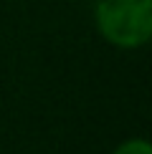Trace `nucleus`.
Segmentation results:
<instances>
[{
    "label": "nucleus",
    "instance_id": "f257e3e1",
    "mask_svg": "<svg viewBox=\"0 0 152 154\" xmlns=\"http://www.w3.org/2000/svg\"><path fill=\"white\" fill-rule=\"evenodd\" d=\"M97 25L109 43L137 48L152 35V0H99Z\"/></svg>",
    "mask_w": 152,
    "mask_h": 154
},
{
    "label": "nucleus",
    "instance_id": "f03ea898",
    "mask_svg": "<svg viewBox=\"0 0 152 154\" xmlns=\"http://www.w3.org/2000/svg\"><path fill=\"white\" fill-rule=\"evenodd\" d=\"M114 154H152V146L144 139H132V142H124Z\"/></svg>",
    "mask_w": 152,
    "mask_h": 154
}]
</instances>
